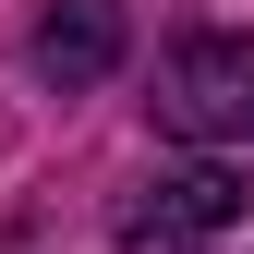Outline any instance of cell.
Segmentation results:
<instances>
[{"label":"cell","instance_id":"1","mask_svg":"<svg viewBox=\"0 0 254 254\" xmlns=\"http://www.w3.org/2000/svg\"><path fill=\"white\" fill-rule=\"evenodd\" d=\"M157 121L194 145H254V37H182L157 61Z\"/></svg>","mask_w":254,"mask_h":254},{"label":"cell","instance_id":"2","mask_svg":"<svg viewBox=\"0 0 254 254\" xmlns=\"http://www.w3.org/2000/svg\"><path fill=\"white\" fill-rule=\"evenodd\" d=\"M230 218H242V182L218 170V157H182V170H157L145 194L121 206V242H170V254H182V242L230 230Z\"/></svg>","mask_w":254,"mask_h":254},{"label":"cell","instance_id":"3","mask_svg":"<svg viewBox=\"0 0 254 254\" xmlns=\"http://www.w3.org/2000/svg\"><path fill=\"white\" fill-rule=\"evenodd\" d=\"M37 73L61 97H85V85L121 73V0H49L37 12Z\"/></svg>","mask_w":254,"mask_h":254}]
</instances>
